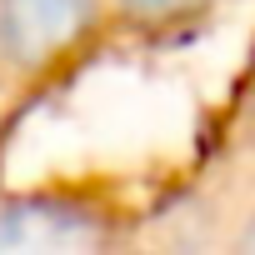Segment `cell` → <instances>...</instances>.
I'll use <instances>...</instances> for the list:
<instances>
[{
  "label": "cell",
  "instance_id": "cell-3",
  "mask_svg": "<svg viewBox=\"0 0 255 255\" xmlns=\"http://www.w3.org/2000/svg\"><path fill=\"white\" fill-rule=\"evenodd\" d=\"M130 10H145V15H155V10H175V5H185V0H125Z\"/></svg>",
  "mask_w": 255,
  "mask_h": 255
},
{
  "label": "cell",
  "instance_id": "cell-2",
  "mask_svg": "<svg viewBox=\"0 0 255 255\" xmlns=\"http://www.w3.org/2000/svg\"><path fill=\"white\" fill-rule=\"evenodd\" d=\"M95 245V220L75 205L25 200L0 215V250H75Z\"/></svg>",
  "mask_w": 255,
  "mask_h": 255
},
{
  "label": "cell",
  "instance_id": "cell-1",
  "mask_svg": "<svg viewBox=\"0 0 255 255\" xmlns=\"http://www.w3.org/2000/svg\"><path fill=\"white\" fill-rule=\"evenodd\" d=\"M100 0H0V50L15 65L55 60L95 25Z\"/></svg>",
  "mask_w": 255,
  "mask_h": 255
}]
</instances>
